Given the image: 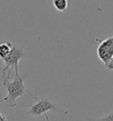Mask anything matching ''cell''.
<instances>
[{
	"mask_svg": "<svg viewBox=\"0 0 113 121\" xmlns=\"http://www.w3.org/2000/svg\"><path fill=\"white\" fill-rule=\"evenodd\" d=\"M37 102L34 104H31L30 109L27 111V113L32 117H40L41 115H46L49 110H57L64 112V110H60L58 107H56L55 103L51 102L49 100L46 98L36 100Z\"/></svg>",
	"mask_w": 113,
	"mask_h": 121,
	"instance_id": "obj_3",
	"label": "cell"
},
{
	"mask_svg": "<svg viewBox=\"0 0 113 121\" xmlns=\"http://www.w3.org/2000/svg\"><path fill=\"white\" fill-rule=\"evenodd\" d=\"M97 56L107 66L113 58V37L102 40L97 47Z\"/></svg>",
	"mask_w": 113,
	"mask_h": 121,
	"instance_id": "obj_4",
	"label": "cell"
},
{
	"mask_svg": "<svg viewBox=\"0 0 113 121\" xmlns=\"http://www.w3.org/2000/svg\"><path fill=\"white\" fill-rule=\"evenodd\" d=\"M3 86L7 92V95L5 97L2 98V100L0 101V103L4 102L6 103L8 107H11V108L15 107L16 100L20 96L24 95L26 93L35 100H37V98L26 88V86L24 84V78L19 74H15V77L12 78V80H10V78L4 80Z\"/></svg>",
	"mask_w": 113,
	"mask_h": 121,
	"instance_id": "obj_1",
	"label": "cell"
},
{
	"mask_svg": "<svg viewBox=\"0 0 113 121\" xmlns=\"http://www.w3.org/2000/svg\"><path fill=\"white\" fill-rule=\"evenodd\" d=\"M53 5L58 12H65L68 7L67 0H53Z\"/></svg>",
	"mask_w": 113,
	"mask_h": 121,
	"instance_id": "obj_6",
	"label": "cell"
},
{
	"mask_svg": "<svg viewBox=\"0 0 113 121\" xmlns=\"http://www.w3.org/2000/svg\"><path fill=\"white\" fill-rule=\"evenodd\" d=\"M12 46H13V45L10 42L3 43L0 45V60H2L4 58L7 56L9 53L11 52Z\"/></svg>",
	"mask_w": 113,
	"mask_h": 121,
	"instance_id": "obj_5",
	"label": "cell"
},
{
	"mask_svg": "<svg viewBox=\"0 0 113 121\" xmlns=\"http://www.w3.org/2000/svg\"><path fill=\"white\" fill-rule=\"evenodd\" d=\"M25 56H26V53L22 46H18V45L12 46L9 54L2 60V61L5 64V67L3 69V73H2L3 79L10 78L11 71L9 70L11 67H13L15 69V74H19V61Z\"/></svg>",
	"mask_w": 113,
	"mask_h": 121,
	"instance_id": "obj_2",
	"label": "cell"
},
{
	"mask_svg": "<svg viewBox=\"0 0 113 121\" xmlns=\"http://www.w3.org/2000/svg\"><path fill=\"white\" fill-rule=\"evenodd\" d=\"M0 121H8L7 118H6V117L4 116L1 112H0Z\"/></svg>",
	"mask_w": 113,
	"mask_h": 121,
	"instance_id": "obj_9",
	"label": "cell"
},
{
	"mask_svg": "<svg viewBox=\"0 0 113 121\" xmlns=\"http://www.w3.org/2000/svg\"><path fill=\"white\" fill-rule=\"evenodd\" d=\"M87 120L88 121H113V112L106 115L105 117H102L99 119H89V118H87Z\"/></svg>",
	"mask_w": 113,
	"mask_h": 121,
	"instance_id": "obj_7",
	"label": "cell"
},
{
	"mask_svg": "<svg viewBox=\"0 0 113 121\" xmlns=\"http://www.w3.org/2000/svg\"><path fill=\"white\" fill-rule=\"evenodd\" d=\"M107 67V69H109V70H113V58L111 59V60L109 62V64L106 66Z\"/></svg>",
	"mask_w": 113,
	"mask_h": 121,
	"instance_id": "obj_8",
	"label": "cell"
}]
</instances>
